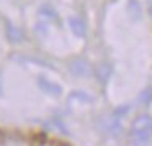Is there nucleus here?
Here are the masks:
<instances>
[{
	"instance_id": "1a4fd4ad",
	"label": "nucleus",
	"mask_w": 152,
	"mask_h": 146,
	"mask_svg": "<svg viewBox=\"0 0 152 146\" xmlns=\"http://www.w3.org/2000/svg\"><path fill=\"white\" fill-rule=\"evenodd\" d=\"M139 100H141L142 103H151V102H152V87H149V89H145L144 92L141 94V97H139Z\"/></svg>"
},
{
	"instance_id": "7ed1b4c3",
	"label": "nucleus",
	"mask_w": 152,
	"mask_h": 146,
	"mask_svg": "<svg viewBox=\"0 0 152 146\" xmlns=\"http://www.w3.org/2000/svg\"><path fill=\"white\" fill-rule=\"evenodd\" d=\"M69 71L77 77H88L92 74V66L85 58H75L69 63Z\"/></svg>"
},
{
	"instance_id": "9b49d317",
	"label": "nucleus",
	"mask_w": 152,
	"mask_h": 146,
	"mask_svg": "<svg viewBox=\"0 0 152 146\" xmlns=\"http://www.w3.org/2000/svg\"><path fill=\"white\" fill-rule=\"evenodd\" d=\"M149 13L152 15V0H151V2H149Z\"/></svg>"
},
{
	"instance_id": "423d86ee",
	"label": "nucleus",
	"mask_w": 152,
	"mask_h": 146,
	"mask_svg": "<svg viewBox=\"0 0 152 146\" xmlns=\"http://www.w3.org/2000/svg\"><path fill=\"white\" fill-rule=\"evenodd\" d=\"M69 25H70V30H72V33L75 35V36L83 38L87 35V25H85V21H83L82 18L72 17L69 20Z\"/></svg>"
},
{
	"instance_id": "20e7f679",
	"label": "nucleus",
	"mask_w": 152,
	"mask_h": 146,
	"mask_svg": "<svg viewBox=\"0 0 152 146\" xmlns=\"http://www.w3.org/2000/svg\"><path fill=\"white\" fill-rule=\"evenodd\" d=\"M38 87L41 89V92H46L48 95H53V97H59L62 94V87L56 82H51L48 77L41 76L38 77Z\"/></svg>"
},
{
	"instance_id": "f8f14e48",
	"label": "nucleus",
	"mask_w": 152,
	"mask_h": 146,
	"mask_svg": "<svg viewBox=\"0 0 152 146\" xmlns=\"http://www.w3.org/2000/svg\"><path fill=\"white\" fill-rule=\"evenodd\" d=\"M0 95H2V86H0Z\"/></svg>"
},
{
	"instance_id": "f03ea898",
	"label": "nucleus",
	"mask_w": 152,
	"mask_h": 146,
	"mask_svg": "<svg viewBox=\"0 0 152 146\" xmlns=\"http://www.w3.org/2000/svg\"><path fill=\"white\" fill-rule=\"evenodd\" d=\"M128 110H129V107H121V108H116L115 112H113L111 115L105 120V126H106V130H108L110 133L116 135V133L121 130L119 122H121V118L126 115V113H128Z\"/></svg>"
},
{
	"instance_id": "39448f33",
	"label": "nucleus",
	"mask_w": 152,
	"mask_h": 146,
	"mask_svg": "<svg viewBox=\"0 0 152 146\" xmlns=\"http://www.w3.org/2000/svg\"><path fill=\"white\" fill-rule=\"evenodd\" d=\"M5 35H7V40L10 43H21L23 41V31L17 27V25L10 23V21H5Z\"/></svg>"
},
{
	"instance_id": "f257e3e1",
	"label": "nucleus",
	"mask_w": 152,
	"mask_h": 146,
	"mask_svg": "<svg viewBox=\"0 0 152 146\" xmlns=\"http://www.w3.org/2000/svg\"><path fill=\"white\" fill-rule=\"evenodd\" d=\"M131 138L136 146H145L152 138V118L149 115H141L131 125Z\"/></svg>"
},
{
	"instance_id": "6e6552de",
	"label": "nucleus",
	"mask_w": 152,
	"mask_h": 146,
	"mask_svg": "<svg viewBox=\"0 0 152 146\" xmlns=\"http://www.w3.org/2000/svg\"><path fill=\"white\" fill-rule=\"evenodd\" d=\"M128 10H129V13H131V17H132V18H136V20H137V18L141 17V5H139L137 0H129Z\"/></svg>"
},
{
	"instance_id": "9d476101",
	"label": "nucleus",
	"mask_w": 152,
	"mask_h": 146,
	"mask_svg": "<svg viewBox=\"0 0 152 146\" xmlns=\"http://www.w3.org/2000/svg\"><path fill=\"white\" fill-rule=\"evenodd\" d=\"M39 12H41L43 15H46V17L53 18V20H56V18H57V15H56V10H53V8L49 7V5H43Z\"/></svg>"
},
{
	"instance_id": "0eeeda50",
	"label": "nucleus",
	"mask_w": 152,
	"mask_h": 146,
	"mask_svg": "<svg viewBox=\"0 0 152 146\" xmlns=\"http://www.w3.org/2000/svg\"><path fill=\"white\" fill-rule=\"evenodd\" d=\"M110 74H111V66H110V64L103 63V64H100V66L96 67V77L100 79L102 84H105L106 80H108Z\"/></svg>"
}]
</instances>
